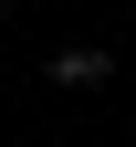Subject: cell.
<instances>
[{
    "mask_svg": "<svg viewBox=\"0 0 136 147\" xmlns=\"http://www.w3.org/2000/svg\"><path fill=\"white\" fill-rule=\"evenodd\" d=\"M0 21H11V0H0Z\"/></svg>",
    "mask_w": 136,
    "mask_h": 147,
    "instance_id": "2",
    "label": "cell"
},
{
    "mask_svg": "<svg viewBox=\"0 0 136 147\" xmlns=\"http://www.w3.org/2000/svg\"><path fill=\"white\" fill-rule=\"evenodd\" d=\"M52 84H63V95H94V84H115V53L105 42H63L52 53Z\"/></svg>",
    "mask_w": 136,
    "mask_h": 147,
    "instance_id": "1",
    "label": "cell"
}]
</instances>
